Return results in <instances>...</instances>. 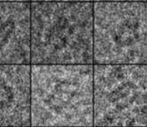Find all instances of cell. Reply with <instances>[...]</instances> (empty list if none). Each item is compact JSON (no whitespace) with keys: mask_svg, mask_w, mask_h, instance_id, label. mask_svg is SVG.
Returning <instances> with one entry per match:
<instances>
[{"mask_svg":"<svg viewBox=\"0 0 147 127\" xmlns=\"http://www.w3.org/2000/svg\"><path fill=\"white\" fill-rule=\"evenodd\" d=\"M93 2H31V65H93Z\"/></svg>","mask_w":147,"mask_h":127,"instance_id":"1","label":"cell"},{"mask_svg":"<svg viewBox=\"0 0 147 127\" xmlns=\"http://www.w3.org/2000/svg\"><path fill=\"white\" fill-rule=\"evenodd\" d=\"M147 2V0H93V2Z\"/></svg>","mask_w":147,"mask_h":127,"instance_id":"8","label":"cell"},{"mask_svg":"<svg viewBox=\"0 0 147 127\" xmlns=\"http://www.w3.org/2000/svg\"><path fill=\"white\" fill-rule=\"evenodd\" d=\"M94 64H147V2H93Z\"/></svg>","mask_w":147,"mask_h":127,"instance_id":"4","label":"cell"},{"mask_svg":"<svg viewBox=\"0 0 147 127\" xmlns=\"http://www.w3.org/2000/svg\"><path fill=\"white\" fill-rule=\"evenodd\" d=\"M31 2H93V0H31Z\"/></svg>","mask_w":147,"mask_h":127,"instance_id":"7","label":"cell"},{"mask_svg":"<svg viewBox=\"0 0 147 127\" xmlns=\"http://www.w3.org/2000/svg\"><path fill=\"white\" fill-rule=\"evenodd\" d=\"M0 127H31V65H0Z\"/></svg>","mask_w":147,"mask_h":127,"instance_id":"6","label":"cell"},{"mask_svg":"<svg viewBox=\"0 0 147 127\" xmlns=\"http://www.w3.org/2000/svg\"><path fill=\"white\" fill-rule=\"evenodd\" d=\"M93 126L147 127V64L93 65Z\"/></svg>","mask_w":147,"mask_h":127,"instance_id":"3","label":"cell"},{"mask_svg":"<svg viewBox=\"0 0 147 127\" xmlns=\"http://www.w3.org/2000/svg\"><path fill=\"white\" fill-rule=\"evenodd\" d=\"M1 64H31V2H0Z\"/></svg>","mask_w":147,"mask_h":127,"instance_id":"5","label":"cell"},{"mask_svg":"<svg viewBox=\"0 0 147 127\" xmlns=\"http://www.w3.org/2000/svg\"><path fill=\"white\" fill-rule=\"evenodd\" d=\"M0 2H31V0H0Z\"/></svg>","mask_w":147,"mask_h":127,"instance_id":"9","label":"cell"},{"mask_svg":"<svg viewBox=\"0 0 147 127\" xmlns=\"http://www.w3.org/2000/svg\"><path fill=\"white\" fill-rule=\"evenodd\" d=\"M93 65H31V127H93Z\"/></svg>","mask_w":147,"mask_h":127,"instance_id":"2","label":"cell"}]
</instances>
